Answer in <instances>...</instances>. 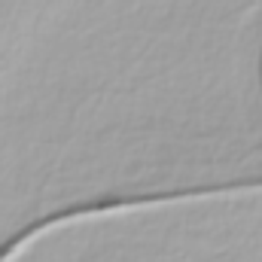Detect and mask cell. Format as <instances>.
Listing matches in <instances>:
<instances>
[{"mask_svg": "<svg viewBox=\"0 0 262 262\" xmlns=\"http://www.w3.org/2000/svg\"><path fill=\"white\" fill-rule=\"evenodd\" d=\"M259 85H262V55H259Z\"/></svg>", "mask_w": 262, "mask_h": 262, "instance_id": "cell-1", "label": "cell"}]
</instances>
